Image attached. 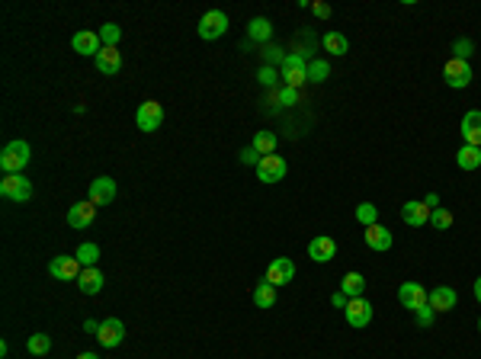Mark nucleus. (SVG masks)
Here are the masks:
<instances>
[{
    "instance_id": "f257e3e1",
    "label": "nucleus",
    "mask_w": 481,
    "mask_h": 359,
    "mask_svg": "<svg viewBox=\"0 0 481 359\" xmlns=\"http://www.w3.org/2000/svg\"><path fill=\"white\" fill-rule=\"evenodd\" d=\"M29 157H32V147L29 141H10L3 151H0V170L3 174H23V167L29 164Z\"/></svg>"
},
{
    "instance_id": "f03ea898",
    "label": "nucleus",
    "mask_w": 481,
    "mask_h": 359,
    "mask_svg": "<svg viewBox=\"0 0 481 359\" xmlns=\"http://www.w3.org/2000/svg\"><path fill=\"white\" fill-rule=\"evenodd\" d=\"M279 77H283V87H292V90H298V87L308 81V61H305V55H298V52L286 55V61H283V68H279Z\"/></svg>"
},
{
    "instance_id": "7ed1b4c3",
    "label": "nucleus",
    "mask_w": 481,
    "mask_h": 359,
    "mask_svg": "<svg viewBox=\"0 0 481 359\" xmlns=\"http://www.w3.org/2000/svg\"><path fill=\"white\" fill-rule=\"evenodd\" d=\"M0 196L10 203H29L32 199V183L23 174H7L0 180Z\"/></svg>"
},
{
    "instance_id": "20e7f679",
    "label": "nucleus",
    "mask_w": 481,
    "mask_h": 359,
    "mask_svg": "<svg viewBox=\"0 0 481 359\" xmlns=\"http://www.w3.org/2000/svg\"><path fill=\"white\" fill-rule=\"evenodd\" d=\"M199 39L203 42H212V39H222L228 32V17H225V10H209L203 19H199Z\"/></svg>"
},
{
    "instance_id": "39448f33",
    "label": "nucleus",
    "mask_w": 481,
    "mask_h": 359,
    "mask_svg": "<svg viewBox=\"0 0 481 359\" xmlns=\"http://www.w3.org/2000/svg\"><path fill=\"white\" fill-rule=\"evenodd\" d=\"M443 81H446V87H453V90H465V87L472 83V65H469V61H459V58H449L443 68Z\"/></svg>"
},
{
    "instance_id": "423d86ee",
    "label": "nucleus",
    "mask_w": 481,
    "mask_h": 359,
    "mask_svg": "<svg viewBox=\"0 0 481 359\" xmlns=\"http://www.w3.org/2000/svg\"><path fill=\"white\" fill-rule=\"evenodd\" d=\"M161 122H164V110H161V103L158 100H145V103H141L139 112H135V125L151 135V132L161 129Z\"/></svg>"
},
{
    "instance_id": "0eeeda50",
    "label": "nucleus",
    "mask_w": 481,
    "mask_h": 359,
    "mask_svg": "<svg viewBox=\"0 0 481 359\" xmlns=\"http://www.w3.org/2000/svg\"><path fill=\"white\" fill-rule=\"evenodd\" d=\"M286 170H289V167H286L283 157H279V154H267L257 164V180H260V183H279V180L286 176Z\"/></svg>"
},
{
    "instance_id": "6e6552de",
    "label": "nucleus",
    "mask_w": 481,
    "mask_h": 359,
    "mask_svg": "<svg viewBox=\"0 0 481 359\" xmlns=\"http://www.w3.org/2000/svg\"><path fill=\"white\" fill-rule=\"evenodd\" d=\"M398 302L405 305L407 311H417V308H424L430 302V292H427L420 283H401L398 286Z\"/></svg>"
},
{
    "instance_id": "1a4fd4ad",
    "label": "nucleus",
    "mask_w": 481,
    "mask_h": 359,
    "mask_svg": "<svg viewBox=\"0 0 481 359\" xmlns=\"http://www.w3.org/2000/svg\"><path fill=\"white\" fill-rule=\"evenodd\" d=\"M343 318H347V324L350 327H366V324L372 321V305L366 302V298H350L347 302V308H343Z\"/></svg>"
},
{
    "instance_id": "9d476101",
    "label": "nucleus",
    "mask_w": 481,
    "mask_h": 359,
    "mask_svg": "<svg viewBox=\"0 0 481 359\" xmlns=\"http://www.w3.org/2000/svg\"><path fill=\"white\" fill-rule=\"evenodd\" d=\"M122 337H125V324H122V318H106V321H100V331H96V340L106 347V350H112V347H119Z\"/></svg>"
},
{
    "instance_id": "9b49d317",
    "label": "nucleus",
    "mask_w": 481,
    "mask_h": 359,
    "mask_svg": "<svg viewBox=\"0 0 481 359\" xmlns=\"http://www.w3.org/2000/svg\"><path fill=\"white\" fill-rule=\"evenodd\" d=\"M292 276H296V263L289 257H276L273 263L267 267V283H273V286H286V283H292Z\"/></svg>"
},
{
    "instance_id": "f8f14e48",
    "label": "nucleus",
    "mask_w": 481,
    "mask_h": 359,
    "mask_svg": "<svg viewBox=\"0 0 481 359\" xmlns=\"http://www.w3.org/2000/svg\"><path fill=\"white\" fill-rule=\"evenodd\" d=\"M116 199V180L112 176H96L90 183V203L100 209V205H110Z\"/></svg>"
},
{
    "instance_id": "ddd939ff",
    "label": "nucleus",
    "mask_w": 481,
    "mask_h": 359,
    "mask_svg": "<svg viewBox=\"0 0 481 359\" xmlns=\"http://www.w3.org/2000/svg\"><path fill=\"white\" fill-rule=\"evenodd\" d=\"M93 218H96V205H93L90 199H87V203H74L71 209H68V225H71V228H77V231L90 228Z\"/></svg>"
},
{
    "instance_id": "4468645a",
    "label": "nucleus",
    "mask_w": 481,
    "mask_h": 359,
    "mask_svg": "<svg viewBox=\"0 0 481 359\" xmlns=\"http://www.w3.org/2000/svg\"><path fill=\"white\" fill-rule=\"evenodd\" d=\"M308 257L315 260V263H331V260L337 257V240L327 238V234L311 238V244H308Z\"/></svg>"
},
{
    "instance_id": "2eb2a0df",
    "label": "nucleus",
    "mask_w": 481,
    "mask_h": 359,
    "mask_svg": "<svg viewBox=\"0 0 481 359\" xmlns=\"http://www.w3.org/2000/svg\"><path fill=\"white\" fill-rule=\"evenodd\" d=\"M71 45H74L77 55H93V58H96V55H100V48H103V42H100V32L81 29V32H74Z\"/></svg>"
},
{
    "instance_id": "dca6fc26",
    "label": "nucleus",
    "mask_w": 481,
    "mask_h": 359,
    "mask_svg": "<svg viewBox=\"0 0 481 359\" xmlns=\"http://www.w3.org/2000/svg\"><path fill=\"white\" fill-rule=\"evenodd\" d=\"M81 263H77V257H55L52 263H48V273L55 279H65V283H71V279L81 276Z\"/></svg>"
},
{
    "instance_id": "f3484780",
    "label": "nucleus",
    "mask_w": 481,
    "mask_h": 359,
    "mask_svg": "<svg viewBox=\"0 0 481 359\" xmlns=\"http://www.w3.org/2000/svg\"><path fill=\"white\" fill-rule=\"evenodd\" d=\"M401 218H405V225H411V228H424L427 221H430V209L424 205V199H420V203L411 199V203L401 205Z\"/></svg>"
},
{
    "instance_id": "a211bd4d",
    "label": "nucleus",
    "mask_w": 481,
    "mask_h": 359,
    "mask_svg": "<svg viewBox=\"0 0 481 359\" xmlns=\"http://www.w3.org/2000/svg\"><path fill=\"white\" fill-rule=\"evenodd\" d=\"M96 71L106 74V77H112V74L122 71V52L119 48H100V55H96Z\"/></svg>"
},
{
    "instance_id": "6ab92c4d",
    "label": "nucleus",
    "mask_w": 481,
    "mask_h": 359,
    "mask_svg": "<svg viewBox=\"0 0 481 359\" xmlns=\"http://www.w3.org/2000/svg\"><path fill=\"white\" fill-rule=\"evenodd\" d=\"M456 302H459L456 289H449V286H436V289H430V308H433L436 314H440V311H453Z\"/></svg>"
},
{
    "instance_id": "aec40b11",
    "label": "nucleus",
    "mask_w": 481,
    "mask_h": 359,
    "mask_svg": "<svg viewBox=\"0 0 481 359\" xmlns=\"http://www.w3.org/2000/svg\"><path fill=\"white\" fill-rule=\"evenodd\" d=\"M366 244H369V250H379V254H385V250H391V231L385 228V225H369L366 228Z\"/></svg>"
},
{
    "instance_id": "412c9836",
    "label": "nucleus",
    "mask_w": 481,
    "mask_h": 359,
    "mask_svg": "<svg viewBox=\"0 0 481 359\" xmlns=\"http://www.w3.org/2000/svg\"><path fill=\"white\" fill-rule=\"evenodd\" d=\"M462 139H465V145L481 147V110L465 112V119H462Z\"/></svg>"
},
{
    "instance_id": "4be33fe9",
    "label": "nucleus",
    "mask_w": 481,
    "mask_h": 359,
    "mask_svg": "<svg viewBox=\"0 0 481 359\" xmlns=\"http://www.w3.org/2000/svg\"><path fill=\"white\" fill-rule=\"evenodd\" d=\"M103 273L96 267H87V269H81V276H77V289H81L83 295H96L103 289Z\"/></svg>"
},
{
    "instance_id": "5701e85b",
    "label": "nucleus",
    "mask_w": 481,
    "mask_h": 359,
    "mask_svg": "<svg viewBox=\"0 0 481 359\" xmlns=\"http://www.w3.org/2000/svg\"><path fill=\"white\" fill-rule=\"evenodd\" d=\"M269 36H273V23H269L267 17H254L247 23V39L250 42H269Z\"/></svg>"
},
{
    "instance_id": "b1692460",
    "label": "nucleus",
    "mask_w": 481,
    "mask_h": 359,
    "mask_svg": "<svg viewBox=\"0 0 481 359\" xmlns=\"http://www.w3.org/2000/svg\"><path fill=\"white\" fill-rule=\"evenodd\" d=\"M321 45L327 55H347V52H350V42H347L343 32H327V36L321 39Z\"/></svg>"
},
{
    "instance_id": "393cba45",
    "label": "nucleus",
    "mask_w": 481,
    "mask_h": 359,
    "mask_svg": "<svg viewBox=\"0 0 481 359\" xmlns=\"http://www.w3.org/2000/svg\"><path fill=\"white\" fill-rule=\"evenodd\" d=\"M456 164L462 167V170H475V167H481V147H472L465 145L456 151Z\"/></svg>"
},
{
    "instance_id": "a878e982",
    "label": "nucleus",
    "mask_w": 481,
    "mask_h": 359,
    "mask_svg": "<svg viewBox=\"0 0 481 359\" xmlns=\"http://www.w3.org/2000/svg\"><path fill=\"white\" fill-rule=\"evenodd\" d=\"M340 292L347 295V298H360L362 292H366V279H362V273H347L340 283Z\"/></svg>"
},
{
    "instance_id": "bb28decb",
    "label": "nucleus",
    "mask_w": 481,
    "mask_h": 359,
    "mask_svg": "<svg viewBox=\"0 0 481 359\" xmlns=\"http://www.w3.org/2000/svg\"><path fill=\"white\" fill-rule=\"evenodd\" d=\"M254 305H257V308H273V305H276V286L263 279V283L254 289Z\"/></svg>"
},
{
    "instance_id": "cd10ccee",
    "label": "nucleus",
    "mask_w": 481,
    "mask_h": 359,
    "mask_svg": "<svg viewBox=\"0 0 481 359\" xmlns=\"http://www.w3.org/2000/svg\"><path fill=\"white\" fill-rule=\"evenodd\" d=\"M250 147H254L260 157L276 154V135H273V132H257V135H254V141H250Z\"/></svg>"
},
{
    "instance_id": "c85d7f7f",
    "label": "nucleus",
    "mask_w": 481,
    "mask_h": 359,
    "mask_svg": "<svg viewBox=\"0 0 481 359\" xmlns=\"http://www.w3.org/2000/svg\"><path fill=\"white\" fill-rule=\"evenodd\" d=\"M74 257H77V263H81L83 269H87V267H96V260H100V247L87 240V244H81V247L74 250Z\"/></svg>"
},
{
    "instance_id": "c756f323",
    "label": "nucleus",
    "mask_w": 481,
    "mask_h": 359,
    "mask_svg": "<svg viewBox=\"0 0 481 359\" xmlns=\"http://www.w3.org/2000/svg\"><path fill=\"white\" fill-rule=\"evenodd\" d=\"M356 221H360L362 228H369V225L379 221V209H376L372 203H360V205H356Z\"/></svg>"
},
{
    "instance_id": "7c9ffc66",
    "label": "nucleus",
    "mask_w": 481,
    "mask_h": 359,
    "mask_svg": "<svg viewBox=\"0 0 481 359\" xmlns=\"http://www.w3.org/2000/svg\"><path fill=\"white\" fill-rule=\"evenodd\" d=\"M119 39H122V29L116 26V23H106V26H100V42L106 48H119Z\"/></svg>"
},
{
    "instance_id": "2f4dec72",
    "label": "nucleus",
    "mask_w": 481,
    "mask_h": 359,
    "mask_svg": "<svg viewBox=\"0 0 481 359\" xmlns=\"http://www.w3.org/2000/svg\"><path fill=\"white\" fill-rule=\"evenodd\" d=\"M48 350H52V337H48V334H32V337H29V353H32V356H45Z\"/></svg>"
},
{
    "instance_id": "473e14b6",
    "label": "nucleus",
    "mask_w": 481,
    "mask_h": 359,
    "mask_svg": "<svg viewBox=\"0 0 481 359\" xmlns=\"http://www.w3.org/2000/svg\"><path fill=\"white\" fill-rule=\"evenodd\" d=\"M327 77H331V65H327V61H311V65H308V81L324 83Z\"/></svg>"
},
{
    "instance_id": "72a5a7b5",
    "label": "nucleus",
    "mask_w": 481,
    "mask_h": 359,
    "mask_svg": "<svg viewBox=\"0 0 481 359\" xmlns=\"http://www.w3.org/2000/svg\"><path fill=\"white\" fill-rule=\"evenodd\" d=\"M273 103H279V106H296L298 90H292V87H279V90L273 93Z\"/></svg>"
},
{
    "instance_id": "f704fd0d",
    "label": "nucleus",
    "mask_w": 481,
    "mask_h": 359,
    "mask_svg": "<svg viewBox=\"0 0 481 359\" xmlns=\"http://www.w3.org/2000/svg\"><path fill=\"white\" fill-rule=\"evenodd\" d=\"M430 225H433L436 231H446L453 225V215L446 212V209H433V212H430Z\"/></svg>"
},
{
    "instance_id": "c9c22d12",
    "label": "nucleus",
    "mask_w": 481,
    "mask_h": 359,
    "mask_svg": "<svg viewBox=\"0 0 481 359\" xmlns=\"http://www.w3.org/2000/svg\"><path fill=\"white\" fill-rule=\"evenodd\" d=\"M453 52H456L453 58H459V61H469V55L475 52L472 39H456V42H453Z\"/></svg>"
},
{
    "instance_id": "e433bc0d",
    "label": "nucleus",
    "mask_w": 481,
    "mask_h": 359,
    "mask_svg": "<svg viewBox=\"0 0 481 359\" xmlns=\"http://www.w3.org/2000/svg\"><path fill=\"white\" fill-rule=\"evenodd\" d=\"M263 61H267L269 68H273V65H279V68H283V61H286V55H283V48H279V45H267V48H263Z\"/></svg>"
},
{
    "instance_id": "4c0bfd02",
    "label": "nucleus",
    "mask_w": 481,
    "mask_h": 359,
    "mask_svg": "<svg viewBox=\"0 0 481 359\" xmlns=\"http://www.w3.org/2000/svg\"><path fill=\"white\" fill-rule=\"evenodd\" d=\"M417 324H420V327H430V324H433V318H436V311L433 308H430V302L424 305V308H417Z\"/></svg>"
},
{
    "instance_id": "58836bf2",
    "label": "nucleus",
    "mask_w": 481,
    "mask_h": 359,
    "mask_svg": "<svg viewBox=\"0 0 481 359\" xmlns=\"http://www.w3.org/2000/svg\"><path fill=\"white\" fill-rule=\"evenodd\" d=\"M263 87H276V68H269V65H263L260 68V77H257Z\"/></svg>"
},
{
    "instance_id": "ea45409f",
    "label": "nucleus",
    "mask_w": 481,
    "mask_h": 359,
    "mask_svg": "<svg viewBox=\"0 0 481 359\" xmlns=\"http://www.w3.org/2000/svg\"><path fill=\"white\" fill-rule=\"evenodd\" d=\"M260 161H263V157H260L254 147H244V151H240V164H254V167H257Z\"/></svg>"
},
{
    "instance_id": "a19ab883",
    "label": "nucleus",
    "mask_w": 481,
    "mask_h": 359,
    "mask_svg": "<svg viewBox=\"0 0 481 359\" xmlns=\"http://www.w3.org/2000/svg\"><path fill=\"white\" fill-rule=\"evenodd\" d=\"M311 13H315L318 19H331V13H334V10L327 7V3H311Z\"/></svg>"
},
{
    "instance_id": "79ce46f5",
    "label": "nucleus",
    "mask_w": 481,
    "mask_h": 359,
    "mask_svg": "<svg viewBox=\"0 0 481 359\" xmlns=\"http://www.w3.org/2000/svg\"><path fill=\"white\" fill-rule=\"evenodd\" d=\"M347 302H350V298H347L343 292H334V295H331V305H334V308H347Z\"/></svg>"
},
{
    "instance_id": "37998d69",
    "label": "nucleus",
    "mask_w": 481,
    "mask_h": 359,
    "mask_svg": "<svg viewBox=\"0 0 481 359\" xmlns=\"http://www.w3.org/2000/svg\"><path fill=\"white\" fill-rule=\"evenodd\" d=\"M424 205H427V209H430V212H433V209H440V196H436V193H430V196H427V199H424Z\"/></svg>"
},
{
    "instance_id": "c03bdc74",
    "label": "nucleus",
    "mask_w": 481,
    "mask_h": 359,
    "mask_svg": "<svg viewBox=\"0 0 481 359\" xmlns=\"http://www.w3.org/2000/svg\"><path fill=\"white\" fill-rule=\"evenodd\" d=\"M83 331H87V334H96V331H100V324H96V321H87V324H83Z\"/></svg>"
},
{
    "instance_id": "a18cd8bd",
    "label": "nucleus",
    "mask_w": 481,
    "mask_h": 359,
    "mask_svg": "<svg viewBox=\"0 0 481 359\" xmlns=\"http://www.w3.org/2000/svg\"><path fill=\"white\" fill-rule=\"evenodd\" d=\"M475 298H478V302H481V276L475 279Z\"/></svg>"
},
{
    "instance_id": "49530a36",
    "label": "nucleus",
    "mask_w": 481,
    "mask_h": 359,
    "mask_svg": "<svg viewBox=\"0 0 481 359\" xmlns=\"http://www.w3.org/2000/svg\"><path fill=\"white\" fill-rule=\"evenodd\" d=\"M77 359H100V356H96V353H81Z\"/></svg>"
},
{
    "instance_id": "de8ad7c7",
    "label": "nucleus",
    "mask_w": 481,
    "mask_h": 359,
    "mask_svg": "<svg viewBox=\"0 0 481 359\" xmlns=\"http://www.w3.org/2000/svg\"><path fill=\"white\" fill-rule=\"evenodd\" d=\"M478 334H481V318H478Z\"/></svg>"
}]
</instances>
